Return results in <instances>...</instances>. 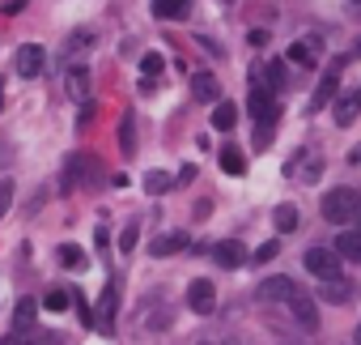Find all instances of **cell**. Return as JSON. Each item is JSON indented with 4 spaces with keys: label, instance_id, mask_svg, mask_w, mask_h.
I'll use <instances>...</instances> for the list:
<instances>
[{
    "label": "cell",
    "instance_id": "35",
    "mask_svg": "<svg viewBox=\"0 0 361 345\" xmlns=\"http://www.w3.org/2000/svg\"><path fill=\"white\" fill-rule=\"evenodd\" d=\"M272 128H276V124H255V145H259V149L268 145V136H272Z\"/></svg>",
    "mask_w": 361,
    "mask_h": 345
},
{
    "label": "cell",
    "instance_id": "30",
    "mask_svg": "<svg viewBox=\"0 0 361 345\" xmlns=\"http://www.w3.org/2000/svg\"><path fill=\"white\" fill-rule=\"evenodd\" d=\"M166 69V60L157 56V52H149V56H140V73H149V77H157Z\"/></svg>",
    "mask_w": 361,
    "mask_h": 345
},
{
    "label": "cell",
    "instance_id": "5",
    "mask_svg": "<svg viewBox=\"0 0 361 345\" xmlns=\"http://www.w3.org/2000/svg\"><path fill=\"white\" fill-rule=\"evenodd\" d=\"M90 90H94L90 69H85V64H73V69L64 73V94H68L73 103H90Z\"/></svg>",
    "mask_w": 361,
    "mask_h": 345
},
{
    "label": "cell",
    "instance_id": "29",
    "mask_svg": "<svg viewBox=\"0 0 361 345\" xmlns=\"http://www.w3.org/2000/svg\"><path fill=\"white\" fill-rule=\"evenodd\" d=\"M68 303H73V294H68V290H51V294L43 298V307H47V311H64Z\"/></svg>",
    "mask_w": 361,
    "mask_h": 345
},
{
    "label": "cell",
    "instance_id": "22",
    "mask_svg": "<svg viewBox=\"0 0 361 345\" xmlns=\"http://www.w3.org/2000/svg\"><path fill=\"white\" fill-rule=\"evenodd\" d=\"M234 124H238V107H234V103H217V107H213V128H217V132H230Z\"/></svg>",
    "mask_w": 361,
    "mask_h": 345
},
{
    "label": "cell",
    "instance_id": "34",
    "mask_svg": "<svg viewBox=\"0 0 361 345\" xmlns=\"http://www.w3.org/2000/svg\"><path fill=\"white\" fill-rule=\"evenodd\" d=\"M276 252H281V243H264V247L255 252V264H268V260H272Z\"/></svg>",
    "mask_w": 361,
    "mask_h": 345
},
{
    "label": "cell",
    "instance_id": "23",
    "mask_svg": "<svg viewBox=\"0 0 361 345\" xmlns=\"http://www.w3.org/2000/svg\"><path fill=\"white\" fill-rule=\"evenodd\" d=\"M293 315H298V324H306V328H314V324H319V315H314V303H310L306 294H298V298H293Z\"/></svg>",
    "mask_w": 361,
    "mask_h": 345
},
{
    "label": "cell",
    "instance_id": "33",
    "mask_svg": "<svg viewBox=\"0 0 361 345\" xmlns=\"http://www.w3.org/2000/svg\"><path fill=\"white\" fill-rule=\"evenodd\" d=\"M327 298H331V303H344V298H348V286H344V281H327Z\"/></svg>",
    "mask_w": 361,
    "mask_h": 345
},
{
    "label": "cell",
    "instance_id": "26",
    "mask_svg": "<svg viewBox=\"0 0 361 345\" xmlns=\"http://www.w3.org/2000/svg\"><path fill=\"white\" fill-rule=\"evenodd\" d=\"M94 47V35L90 30H73L68 39H64V52H90Z\"/></svg>",
    "mask_w": 361,
    "mask_h": 345
},
{
    "label": "cell",
    "instance_id": "38",
    "mask_svg": "<svg viewBox=\"0 0 361 345\" xmlns=\"http://www.w3.org/2000/svg\"><path fill=\"white\" fill-rule=\"evenodd\" d=\"M357 345H361V324H357Z\"/></svg>",
    "mask_w": 361,
    "mask_h": 345
},
{
    "label": "cell",
    "instance_id": "32",
    "mask_svg": "<svg viewBox=\"0 0 361 345\" xmlns=\"http://www.w3.org/2000/svg\"><path fill=\"white\" fill-rule=\"evenodd\" d=\"M26 5H30V0H0V13H5V18H18Z\"/></svg>",
    "mask_w": 361,
    "mask_h": 345
},
{
    "label": "cell",
    "instance_id": "8",
    "mask_svg": "<svg viewBox=\"0 0 361 345\" xmlns=\"http://www.w3.org/2000/svg\"><path fill=\"white\" fill-rule=\"evenodd\" d=\"M43 64H47V52H43L39 43H26V47H18V56H13V69H18L22 77H39Z\"/></svg>",
    "mask_w": 361,
    "mask_h": 345
},
{
    "label": "cell",
    "instance_id": "20",
    "mask_svg": "<svg viewBox=\"0 0 361 345\" xmlns=\"http://www.w3.org/2000/svg\"><path fill=\"white\" fill-rule=\"evenodd\" d=\"M298 166H302V180H306V184H314V180H319V166H323V158H319V153H306V158H293V162H289L285 170L293 175Z\"/></svg>",
    "mask_w": 361,
    "mask_h": 345
},
{
    "label": "cell",
    "instance_id": "16",
    "mask_svg": "<svg viewBox=\"0 0 361 345\" xmlns=\"http://www.w3.org/2000/svg\"><path fill=\"white\" fill-rule=\"evenodd\" d=\"M336 252H340V260H353V264H361V230H340V239H336Z\"/></svg>",
    "mask_w": 361,
    "mask_h": 345
},
{
    "label": "cell",
    "instance_id": "25",
    "mask_svg": "<svg viewBox=\"0 0 361 345\" xmlns=\"http://www.w3.org/2000/svg\"><path fill=\"white\" fill-rule=\"evenodd\" d=\"M276 230H281V235L298 230V209H293V205H276Z\"/></svg>",
    "mask_w": 361,
    "mask_h": 345
},
{
    "label": "cell",
    "instance_id": "6",
    "mask_svg": "<svg viewBox=\"0 0 361 345\" xmlns=\"http://www.w3.org/2000/svg\"><path fill=\"white\" fill-rule=\"evenodd\" d=\"M298 294H302V286L293 277H268V281H259V298H268V303H293Z\"/></svg>",
    "mask_w": 361,
    "mask_h": 345
},
{
    "label": "cell",
    "instance_id": "11",
    "mask_svg": "<svg viewBox=\"0 0 361 345\" xmlns=\"http://www.w3.org/2000/svg\"><path fill=\"white\" fill-rule=\"evenodd\" d=\"M192 9V0H153V18L157 22H183Z\"/></svg>",
    "mask_w": 361,
    "mask_h": 345
},
{
    "label": "cell",
    "instance_id": "1",
    "mask_svg": "<svg viewBox=\"0 0 361 345\" xmlns=\"http://www.w3.org/2000/svg\"><path fill=\"white\" fill-rule=\"evenodd\" d=\"M98 184H102V166H98L94 153H73L64 162V192H73V188H98Z\"/></svg>",
    "mask_w": 361,
    "mask_h": 345
},
{
    "label": "cell",
    "instance_id": "40",
    "mask_svg": "<svg viewBox=\"0 0 361 345\" xmlns=\"http://www.w3.org/2000/svg\"><path fill=\"white\" fill-rule=\"evenodd\" d=\"M357 52H361V47H357Z\"/></svg>",
    "mask_w": 361,
    "mask_h": 345
},
{
    "label": "cell",
    "instance_id": "15",
    "mask_svg": "<svg viewBox=\"0 0 361 345\" xmlns=\"http://www.w3.org/2000/svg\"><path fill=\"white\" fill-rule=\"evenodd\" d=\"M119 153H123V158L136 153V115H132V111L119 115Z\"/></svg>",
    "mask_w": 361,
    "mask_h": 345
},
{
    "label": "cell",
    "instance_id": "27",
    "mask_svg": "<svg viewBox=\"0 0 361 345\" xmlns=\"http://www.w3.org/2000/svg\"><path fill=\"white\" fill-rule=\"evenodd\" d=\"M136 239H140V226H136V222H128V226H123V235H119V252H123V256H128V252H136Z\"/></svg>",
    "mask_w": 361,
    "mask_h": 345
},
{
    "label": "cell",
    "instance_id": "28",
    "mask_svg": "<svg viewBox=\"0 0 361 345\" xmlns=\"http://www.w3.org/2000/svg\"><path fill=\"white\" fill-rule=\"evenodd\" d=\"M60 264H64V269H81V264H85V256H81V247H73V243H64V247H60Z\"/></svg>",
    "mask_w": 361,
    "mask_h": 345
},
{
    "label": "cell",
    "instance_id": "10",
    "mask_svg": "<svg viewBox=\"0 0 361 345\" xmlns=\"http://www.w3.org/2000/svg\"><path fill=\"white\" fill-rule=\"evenodd\" d=\"M336 90H340V64H336L331 73H323V81L314 86V94H310V111L331 107V103H336Z\"/></svg>",
    "mask_w": 361,
    "mask_h": 345
},
{
    "label": "cell",
    "instance_id": "24",
    "mask_svg": "<svg viewBox=\"0 0 361 345\" xmlns=\"http://www.w3.org/2000/svg\"><path fill=\"white\" fill-rule=\"evenodd\" d=\"M145 192H149V197L170 192V170H149V175H145Z\"/></svg>",
    "mask_w": 361,
    "mask_h": 345
},
{
    "label": "cell",
    "instance_id": "37",
    "mask_svg": "<svg viewBox=\"0 0 361 345\" xmlns=\"http://www.w3.org/2000/svg\"><path fill=\"white\" fill-rule=\"evenodd\" d=\"M94 243H98V247H106V243H111V235H106V226H98V230H94Z\"/></svg>",
    "mask_w": 361,
    "mask_h": 345
},
{
    "label": "cell",
    "instance_id": "19",
    "mask_svg": "<svg viewBox=\"0 0 361 345\" xmlns=\"http://www.w3.org/2000/svg\"><path fill=\"white\" fill-rule=\"evenodd\" d=\"M35 311H39L35 298H18V307H13V328H18V332H30V328H35Z\"/></svg>",
    "mask_w": 361,
    "mask_h": 345
},
{
    "label": "cell",
    "instance_id": "18",
    "mask_svg": "<svg viewBox=\"0 0 361 345\" xmlns=\"http://www.w3.org/2000/svg\"><path fill=\"white\" fill-rule=\"evenodd\" d=\"M221 170H226V175H234V180L247 175V153H243L238 145H226V149H221Z\"/></svg>",
    "mask_w": 361,
    "mask_h": 345
},
{
    "label": "cell",
    "instance_id": "12",
    "mask_svg": "<svg viewBox=\"0 0 361 345\" xmlns=\"http://www.w3.org/2000/svg\"><path fill=\"white\" fill-rule=\"evenodd\" d=\"M213 256H217V264H221V269H238V264L247 260V247H243V243H234V239H221V243L213 247Z\"/></svg>",
    "mask_w": 361,
    "mask_h": 345
},
{
    "label": "cell",
    "instance_id": "13",
    "mask_svg": "<svg viewBox=\"0 0 361 345\" xmlns=\"http://www.w3.org/2000/svg\"><path fill=\"white\" fill-rule=\"evenodd\" d=\"M319 52H323V43H319V39H302V43H293V47H289V64H306V69H310V64L319 60Z\"/></svg>",
    "mask_w": 361,
    "mask_h": 345
},
{
    "label": "cell",
    "instance_id": "4",
    "mask_svg": "<svg viewBox=\"0 0 361 345\" xmlns=\"http://www.w3.org/2000/svg\"><path fill=\"white\" fill-rule=\"evenodd\" d=\"M247 107H251L255 124H276V98H272V90H268L259 77H251V98H247Z\"/></svg>",
    "mask_w": 361,
    "mask_h": 345
},
{
    "label": "cell",
    "instance_id": "36",
    "mask_svg": "<svg viewBox=\"0 0 361 345\" xmlns=\"http://www.w3.org/2000/svg\"><path fill=\"white\" fill-rule=\"evenodd\" d=\"M90 119H94V103H81V128H85Z\"/></svg>",
    "mask_w": 361,
    "mask_h": 345
},
{
    "label": "cell",
    "instance_id": "3",
    "mask_svg": "<svg viewBox=\"0 0 361 345\" xmlns=\"http://www.w3.org/2000/svg\"><path fill=\"white\" fill-rule=\"evenodd\" d=\"M306 273L319 277V281H336V277H340V252L327 247V243L310 247V252H306Z\"/></svg>",
    "mask_w": 361,
    "mask_h": 345
},
{
    "label": "cell",
    "instance_id": "2",
    "mask_svg": "<svg viewBox=\"0 0 361 345\" xmlns=\"http://www.w3.org/2000/svg\"><path fill=\"white\" fill-rule=\"evenodd\" d=\"M357 214H361V197H357L353 188H331V192L323 197V218H327V222L344 226V222H353Z\"/></svg>",
    "mask_w": 361,
    "mask_h": 345
},
{
    "label": "cell",
    "instance_id": "9",
    "mask_svg": "<svg viewBox=\"0 0 361 345\" xmlns=\"http://www.w3.org/2000/svg\"><path fill=\"white\" fill-rule=\"evenodd\" d=\"M188 307H192V311H200V315H204V311H213V307H217V286H213L209 277H196V281L188 286Z\"/></svg>",
    "mask_w": 361,
    "mask_h": 345
},
{
    "label": "cell",
    "instance_id": "39",
    "mask_svg": "<svg viewBox=\"0 0 361 345\" xmlns=\"http://www.w3.org/2000/svg\"><path fill=\"white\" fill-rule=\"evenodd\" d=\"M357 5H361V0H357Z\"/></svg>",
    "mask_w": 361,
    "mask_h": 345
},
{
    "label": "cell",
    "instance_id": "7",
    "mask_svg": "<svg viewBox=\"0 0 361 345\" xmlns=\"http://www.w3.org/2000/svg\"><path fill=\"white\" fill-rule=\"evenodd\" d=\"M115 311H119V277L106 281V290H102V298H98L94 324H102V332H111V328H115Z\"/></svg>",
    "mask_w": 361,
    "mask_h": 345
},
{
    "label": "cell",
    "instance_id": "14",
    "mask_svg": "<svg viewBox=\"0 0 361 345\" xmlns=\"http://www.w3.org/2000/svg\"><path fill=\"white\" fill-rule=\"evenodd\" d=\"M331 107H336V124H340V128H348V124L357 119V111H361V94H340Z\"/></svg>",
    "mask_w": 361,
    "mask_h": 345
},
{
    "label": "cell",
    "instance_id": "17",
    "mask_svg": "<svg viewBox=\"0 0 361 345\" xmlns=\"http://www.w3.org/2000/svg\"><path fill=\"white\" fill-rule=\"evenodd\" d=\"M183 247H188V235H183V230H166L149 252H153V256H178Z\"/></svg>",
    "mask_w": 361,
    "mask_h": 345
},
{
    "label": "cell",
    "instance_id": "21",
    "mask_svg": "<svg viewBox=\"0 0 361 345\" xmlns=\"http://www.w3.org/2000/svg\"><path fill=\"white\" fill-rule=\"evenodd\" d=\"M192 94L204 103V98H217V94H221V86H217V77H213V73H196V77H192Z\"/></svg>",
    "mask_w": 361,
    "mask_h": 345
},
{
    "label": "cell",
    "instance_id": "31",
    "mask_svg": "<svg viewBox=\"0 0 361 345\" xmlns=\"http://www.w3.org/2000/svg\"><path fill=\"white\" fill-rule=\"evenodd\" d=\"M9 205H13V180H0V218L9 214Z\"/></svg>",
    "mask_w": 361,
    "mask_h": 345
}]
</instances>
